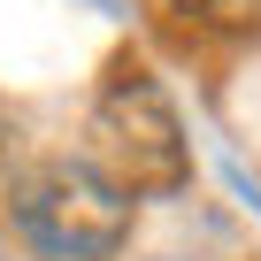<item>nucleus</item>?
I'll return each mask as SVG.
<instances>
[{"label":"nucleus","instance_id":"20e7f679","mask_svg":"<svg viewBox=\"0 0 261 261\" xmlns=\"http://www.w3.org/2000/svg\"><path fill=\"white\" fill-rule=\"evenodd\" d=\"M8 146H16V115L0 108V169H8Z\"/></svg>","mask_w":261,"mask_h":261},{"label":"nucleus","instance_id":"7ed1b4c3","mask_svg":"<svg viewBox=\"0 0 261 261\" xmlns=\"http://www.w3.org/2000/svg\"><path fill=\"white\" fill-rule=\"evenodd\" d=\"M207 31H261V0H185Z\"/></svg>","mask_w":261,"mask_h":261},{"label":"nucleus","instance_id":"f03ea898","mask_svg":"<svg viewBox=\"0 0 261 261\" xmlns=\"http://www.w3.org/2000/svg\"><path fill=\"white\" fill-rule=\"evenodd\" d=\"M130 223L139 200L85 154H39L8 169V230L31 261H115L130 246Z\"/></svg>","mask_w":261,"mask_h":261},{"label":"nucleus","instance_id":"f257e3e1","mask_svg":"<svg viewBox=\"0 0 261 261\" xmlns=\"http://www.w3.org/2000/svg\"><path fill=\"white\" fill-rule=\"evenodd\" d=\"M85 162L123 185L130 200H177L192 185V139H185V115L162 92V77L146 62L115 54L108 77L92 85L85 108Z\"/></svg>","mask_w":261,"mask_h":261}]
</instances>
